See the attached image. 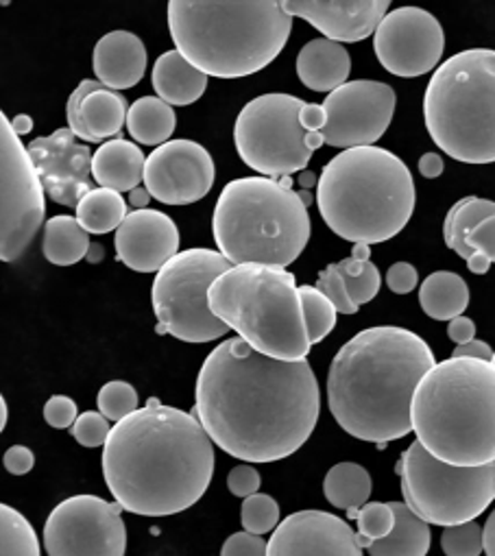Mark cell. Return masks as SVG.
I'll use <instances>...</instances> for the list:
<instances>
[{"label":"cell","mask_w":495,"mask_h":556,"mask_svg":"<svg viewBox=\"0 0 495 556\" xmlns=\"http://www.w3.org/2000/svg\"><path fill=\"white\" fill-rule=\"evenodd\" d=\"M194 413L212 443L246 463L295 454L315 432L321 391L308 361L287 363L240 337L223 341L201 365Z\"/></svg>","instance_id":"cell-1"},{"label":"cell","mask_w":495,"mask_h":556,"mask_svg":"<svg viewBox=\"0 0 495 556\" xmlns=\"http://www.w3.org/2000/svg\"><path fill=\"white\" fill-rule=\"evenodd\" d=\"M214 473V443L201 421L151 400L118 421L103 445V478L134 515L166 517L196 504Z\"/></svg>","instance_id":"cell-2"},{"label":"cell","mask_w":495,"mask_h":556,"mask_svg":"<svg viewBox=\"0 0 495 556\" xmlns=\"http://www.w3.org/2000/svg\"><path fill=\"white\" fill-rule=\"evenodd\" d=\"M434 365L428 343L410 330H363L330 365V413L354 439L378 445L404 439L412 430L415 391Z\"/></svg>","instance_id":"cell-3"},{"label":"cell","mask_w":495,"mask_h":556,"mask_svg":"<svg viewBox=\"0 0 495 556\" xmlns=\"http://www.w3.org/2000/svg\"><path fill=\"white\" fill-rule=\"evenodd\" d=\"M168 29L177 51L196 71L240 79L278 60L291 38L293 16L282 0H170Z\"/></svg>","instance_id":"cell-4"},{"label":"cell","mask_w":495,"mask_h":556,"mask_svg":"<svg viewBox=\"0 0 495 556\" xmlns=\"http://www.w3.org/2000/svg\"><path fill=\"white\" fill-rule=\"evenodd\" d=\"M412 432L447 465L495 463V363L475 358L436 363L415 391Z\"/></svg>","instance_id":"cell-5"},{"label":"cell","mask_w":495,"mask_h":556,"mask_svg":"<svg viewBox=\"0 0 495 556\" xmlns=\"http://www.w3.org/2000/svg\"><path fill=\"white\" fill-rule=\"evenodd\" d=\"M415 201L408 166L380 147L341 151L323 166L317 184L321 218L354 244L395 238L408 225Z\"/></svg>","instance_id":"cell-6"},{"label":"cell","mask_w":495,"mask_h":556,"mask_svg":"<svg viewBox=\"0 0 495 556\" xmlns=\"http://www.w3.org/2000/svg\"><path fill=\"white\" fill-rule=\"evenodd\" d=\"M218 251L233 264L287 268L310 240V214L293 179L240 177L229 181L212 214Z\"/></svg>","instance_id":"cell-7"},{"label":"cell","mask_w":495,"mask_h":556,"mask_svg":"<svg viewBox=\"0 0 495 556\" xmlns=\"http://www.w3.org/2000/svg\"><path fill=\"white\" fill-rule=\"evenodd\" d=\"M212 313L256 352L300 363L310 354V337L295 275L280 266L238 264L210 289Z\"/></svg>","instance_id":"cell-8"},{"label":"cell","mask_w":495,"mask_h":556,"mask_svg":"<svg viewBox=\"0 0 495 556\" xmlns=\"http://www.w3.org/2000/svg\"><path fill=\"white\" fill-rule=\"evenodd\" d=\"M434 144L456 162H495V51L469 49L445 60L423 97Z\"/></svg>","instance_id":"cell-9"},{"label":"cell","mask_w":495,"mask_h":556,"mask_svg":"<svg viewBox=\"0 0 495 556\" xmlns=\"http://www.w3.org/2000/svg\"><path fill=\"white\" fill-rule=\"evenodd\" d=\"M406 506L434 526H460L480 517L495 500V463L454 467L434 458L419 441L397 463Z\"/></svg>","instance_id":"cell-10"},{"label":"cell","mask_w":495,"mask_h":556,"mask_svg":"<svg viewBox=\"0 0 495 556\" xmlns=\"http://www.w3.org/2000/svg\"><path fill=\"white\" fill-rule=\"evenodd\" d=\"M306 103L293 94H263L246 103L233 125L240 160L263 177L284 179L306 170L326 144L321 131H306L300 114Z\"/></svg>","instance_id":"cell-11"},{"label":"cell","mask_w":495,"mask_h":556,"mask_svg":"<svg viewBox=\"0 0 495 556\" xmlns=\"http://www.w3.org/2000/svg\"><path fill=\"white\" fill-rule=\"evenodd\" d=\"M233 264L214 249L179 251L155 275L151 289L157 332L183 343H210L229 328L210 308V289Z\"/></svg>","instance_id":"cell-12"},{"label":"cell","mask_w":495,"mask_h":556,"mask_svg":"<svg viewBox=\"0 0 495 556\" xmlns=\"http://www.w3.org/2000/svg\"><path fill=\"white\" fill-rule=\"evenodd\" d=\"M45 184L29 149L0 114V260L16 262L45 225Z\"/></svg>","instance_id":"cell-13"},{"label":"cell","mask_w":495,"mask_h":556,"mask_svg":"<svg viewBox=\"0 0 495 556\" xmlns=\"http://www.w3.org/2000/svg\"><path fill=\"white\" fill-rule=\"evenodd\" d=\"M123 506L97 495H75L58 504L45 526L49 556H125Z\"/></svg>","instance_id":"cell-14"},{"label":"cell","mask_w":495,"mask_h":556,"mask_svg":"<svg viewBox=\"0 0 495 556\" xmlns=\"http://www.w3.org/2000/svg\"><path fill=\"white\" fill-rule=\"evenodd\" d=\"M395 90L382 81H347L323 101L328 123L321 129L326 144L337 149L376 147L395 114Z\"/></svg>","instance_id":"cell-15"},{"label":"cell","mask_w":495,"mask_h":556,"mask_svg":"<svg viewBox=\"0 0 495 556\" xmlns=\"http://www.w3.org/2000/svg\"><path fill=\"white\" fill-rule=\"evenodd\" d=\"M373 51L386 73L412 79L439 66L445 51V34L430 12L397 8L380 23L373 36Z\"/></svg>","instance_id":"cell-16"},{"label":"cell","mask_w":495,"mask_h":556,"mask_svg":"<svg viewBox=\"0 0 495 556\" xmlns=\"http://www.w3.org/2000/svg\"><path fill=\"white\" fill-rule=\"evenodd\" d=\"M214 184V160L192 140H170L157 147L144 166V188L166 205L201 201Z\"/></svg>","instance_id":"cell-17"},{"label":"cell","mask_w":495,"mask_h":556,"mask_svg":"<svg viewBox=\"0 0 495 556\" xmlns=\"http://www.w3.org/2000/svg\"><path fill=\"white\" fill-rule=\"evenodd\" d=\"M27 149L47 194L55 203L77 210L79 201L94 190V153L88 144H81L68 127L31 140Z\"/></svg>","instance_id":"cell-18"},{"label":"cell","mask_w":495,"mask_h":556,"mask_svg":"<svg viewBox=\"0 0 495 556\" xmlns=\"http://www.w3.org/2000/svg\"><path fill=\"white\" fill-rule=\"evenodd\" d=\"M267 556H363L352 526L326 510H300L276 528Z\"/></svg>","instance_id":"cell-19"},{"label":"cell","mask_w":495,"mask_h":556,"mask_svg":"<svg viewBox=\"0 0 495 556\" xmlns=\"http://www.w3.org/2000/svg\"><path fill=\"white\" fill-rule=\"evenodd\" d=\"M293 18L310 23L326 40L363 42L376 36L389 14V0H282Z\"/></svg>","instance_id":"cell-20"},{"label":"cell","mask_w":495,"mask_h":556,"mask_svg":"<svg viewBox=\"0 0 495 556\" xmlns=\"http://www.w3.org/2000/svg\"><path fill=\"white\" fill-rule=\"evenodd\" d=\"M179 253V229L160 210H134L116 229V257L138 273H160Z\"/></svg>","instance_id":"cell-21"},{"label":"cell","mask_w":495,"mask_h":556,"mask_svg":"<svg viewBox=\"0 0 495 556\" xmlns=\"http://www.w3.org/2000/svg\"><path fill=\"white\" fill-rule=\"evenodd\" d=\"M92 71L110 90L134 88L147 73V49L131 31L105 34L94 47Z\"/></svg>","instance_id":"cell-22"},{"label":"cell","mask_w":495,"mask_h":556,"mask_svg":"<svg viewBox=\"0 0 495 556\" xmlns=\"http://www.w3.org/2000/svg\"><path fill=\"white\" fill-rule=\"evenodd\" d=\"M352 58L339 42L319 38L308 42L297 55V77L313 92L332 94L347 84Z\"/></svg>","instance_id":"cell-23"},{"label":"cell","mask_w":495,"mask_h":556,"mask_svg":"<svg viewBox=\"0 0 495 556\" xmlns=\"http://www.w3.org/2000/svg\"><path fill=\"white\" fill-rule=\"evenodd\" d=\"M147 157L131 140L116 138L97 149L92 157V177L101 188L131 192L144 181Z\"/></svg>","instance_id":"cell-24"},{"label":"cell","mask_w":495,"mask_h":556,"mask_svg":"<svg viewBox=\"0 0 495 556\" xmlns=\"http://www.w3.org/2000/svg\"><path fill=\"white\" fill-rule=\"evenodd\" d=\"M153 88L162 101L173 105L196 103L205 88L207 75L196 71L179 51H168L157 58L153 66Z\"/></svg>","instance_id":"cell-25"},{"label":"cell","mask_w":495,"mask_h":556,"mask_svg":"<svg viewBox=\"0 0 495 556\" xmlns=\"http://www.w3.org/2000/svg\"><path fill=\"white\" fill-rule=\"evenodd\" d=\"M421 311L434 321L462 317L469 306V287L458 273L436 270L428 275L419 289Z\"/></svg>","instance_id":"cell-26"},{"label":"cell","mask_w":495,"mask_h":556,"mask_svg":"<svg viewBox=\"0 0 495 556\" xmlns=\"http://www.w3.org/2000/svg\"><path fill=\"white\" fill-rule=\"evenodd\" d=\"M395 510V528L386 539L371 543L369 556H426L430 549V526L415 515L406 502H391Z\"/></svg>","instance_id":"cell-27"},{"label":"cell","mask_w":495,"mask_h":556,"mask_svg":"<svg viewBox=\"0 0 495 556\" xmlns=\"http://www.w3.org/2000/svg\"><path fill=\"white\" fill-rule=\"evenodd\" d=\"M129 105L127 99L110 88H101L81 105V125L86 131V142H103L107 138H118L127 125Z\"/></svg>","instance_id":"cell-28"},{"label":"cell","mask_w":495,"mask_h":556,"mask_svg":"<svg viewBox=\"0 0 495 556\" xmlns=\"http://www.w3.org/2000/svg\"><path fill=\"white\" fill-rule=\"evenodd\" d=\"M175 125H177V116L173 108L160 97H142L134 101L127 114L129 136L136 142L149 144L155 149L170 142L168 138L173 136Z\"/></svg>","instance_id":"cell-29"},{"label":"cell","mask_w":495,"mask_h":556,"mask_svg":"<svg viewBox=\"0 0 495 556\" xmlns=\"http://www.w3.org/2000/svg\"><path fill=\"white\" fill-rule=\"evenodd\" d=\"M90 233L75 216H53L45 225L42 253L55 266H71L88 257Z\"/></svg>","instance_id":"cell-30"},{"label":"cell","mask_w":495,"mask_h":556,"mask_svg":"<svg viewBox=\"0 0 495 556\" xmlns=\"http://www.w3.org/2000/svg\"><path fill=\"white\" fill-rule=\"evenodd\" d=\"M326 500L347 513L360 510L371 495V476L358 463L334 465L323 480Z\"/></svg>","instance_id":"cell-31"},{"label":"cell","mask_w":495,"mask_h":556,"mask_svg":"<svg viewBox=\"0 0 495 556\" xmlns=\"http://www.w3.org/2000/svg\"><path fill=\"white\" fill-rule=\"evenodd\" d=\"M495 216V201L480 197H465L454 203L443 223V240L445 244L458 253L462 260L471 257V249L467 247V233L478 227L482 220Z\"/></svg>","instance_id":"cell-32"},{"label":"cell","mask_w":495,"mask_h":556,"mask_svg":"<svg viewBox=\"0 0 495 556\" xmlns=\"http://www.w3.org/2000/svg\"><path fill=\"white\" fill-rule=\"evenodd\" d=\"M127 201L110 188L90 190L77 205V220L88 233H110L127 218Z\"/></svg>","instance_id":"cell-33"},{"label":"cell","mask_w":495,"mask_h":556,"mask_svg":"<svg viewBox=\"0 0 495 556\" xmlns=\"http://www.w3.org/2000/svg\"><path fill=\"white\" fill-rule=\"evenodd\" d=\"M0 556H40L31 521L10 504L0 506Z\"/></svg>","instance_id":"cell-34"},{"label":"cell","mask_w":495,"mask_h":556,"mask_svg":"<svg viewBox=\"0 0 495 556\" xmlns=\"http://www.w3.org/2000/svg\"><path fill=\"white\" fill-rule=\"evenodd\" d=\"M337 266L343 275L352 302L358 308L363 304H369L380 293L382 277H380L378 266L371 260H356L350 255L347 260H341Z\"/></svg>","instance_id":"cell-35"},{"label":"cell","mask_w":495,"mask_h":556,"mask_svg":"<svg viewBox=\"0 0 495 556\" xmlns=\"http://www.w3.org/2000/svg\"><path fill=\"white\" fill-rule=\"evenodd\" d=\"M302 304H304V317L308 326L310 343H321L337 326V308L334 304L317 289V287H300Z\"/></svg>","instance_id":"cell-36"},{"label":"cell","mask_w":495,"mask_h":556,"mask_svg":"<svg viewBox=\"0 0 495 556\" xmlns=\"http://www.w3.org/2000/svg\"><path fill=\"white\" fill-rule=\"evenodd\" d=\"M347 515L358 521V543L363 547L386 539L395 528V510L386 502H369L360 510Z\"/></svg>","instance_id":"cell-37"},{"label":"cell","mask_w":495,"mask_h":556,"mask_svg":"<svg viewBox=\"0 0 495 556\" xmlns=\"http://www.w3.org/2000/svg\"><path fill=\"white\" fill-rule=\"evenodd\" d=\"M240 519L244 532L263 536L280 526V504L267 493H256L242 502Z\"/></svg>","instance_id":"cell-38"},{"label":"cell","mask_w":495,"mask_h":556,"mask_svg":"<svg viewBox=\"0 0 495 556\" xmlns=\"http://www.w3.org/2000/svg\"><path fill=\"white\" fill-rule=\"evenodd\" d=\"M138 410V391L123 380L107 382L99 391V413L118 424Z\"/></svg>","instance_id":"cell-39"},{"label":"cell","mask_w":495,"mask_h":556,"mask_svg":"<svg viewBox=\"0 0 495 556\" xmlns=\"http://www.w3.org/2000/svg\"><path fill=\"white\" fill-rule=\"evenodd\" d=\"M441 547L445 556H480L484 552L482 528L475 521L447 526L441 534Z\"/></svg>","instance_id":"cell-40"},{"label":"cell","mask_w":495,"mask_h":556,"mask_svg":"<svg viewBox=\"0 0 495 556\" xmlns=\"http://www.w3.org/2000/svg\"><path fill=\"white\" fill-rule=\"evenodd\" d=\"M317 289L334 304L337 313H341V315H356L358 313V306L352 302L350 291L345 287V280H343V275H341L337 264H330V266H326V270L319 273Z\"/></svg>","instance_id":"cell-41"},{"label":"cell","mask_w":495,"mask_h":556,"mask_svg":"<svg viewBox=\"0 0 495 556\" xmlns=\"http://www.w3.org/2000/svg\"><path fill=\"white\" fill-rule=\"evenodd\" d=\"M110 419L103 417L97 410H88L79 415V419L73 426V437L84 447H101L110 439Z\"/></svg>","instance_id":"cell-42"},{"label":"cell","mask_w":495,"mask_h":556,"mask_svg":"<svg viewBox=\"0 0 495 556\" xmlns=\"http://www.w3.org/2000/svg\"><path fill=\"white\" fill-rule=\"evenodd\" d=\"M105 88L101 81H94V79H84L75 92L71 94L68 103H66V116H68V129L79 138V140H86V131H84V125H81V105L84 101L88 99V94L97 92Z\"/></svg>","instance_id":"cell-43"},{"label":"cell","mask_w":495,"mask_h":556,"mask_svg":"<svg viewBox=\"0 0 495 556\" xmlns=\"http://www.w3.org/2000/svg\"><path fill=\"white\" fill-rule=\"evenodd\" d=\"M269 543L261 534L236 532L231 534L220 549V556H267Z\"/></svg>","instance_id":"cell-44"},{"label":"cell","mask_w":495,"mask_h":556,"mask_svg":"<svg viewBox=\"0 0 495 556\" xmlns=\"http://www.w3.org/2000/svg\"><path fill=\"white\" fill-rule=\"evenodd\" d=\"M261 484H263V478H261L258 469H254V465H236L227 476L229 493L236 497H242V500L256 495Z\"/></svg>","instance_id":"cell-45"},{"label":"cell","mask_w":495,"mask_h":556,"mask_svg":"<svg viewBox=\"0 0 495 556\" xmlns=\"http://www.w3.org/2000/svg\"><path fill=\"white\" fill-rule=\"evenodd\" d=\"M45 419L51 428H58V430H66V428L75 426V421L79 419L75 400H71L68 395H53L45 404Z\"/></svg>","instance_id":"cell-46"},{"label":"cell","mask_w":495,"mask_h":556,"mask_svg":"<svg viewBox=\"0 0 495 556\" xmlns=\"http://www.w3.org/2000/svg\"><path fill=\"white\" fill-rule=\"evenodd\" d=\"M419 282V273L412 264L408 262H397L386 270V287L395 293V295H406L410 291L417 289Z\"/></svg>","instance_id":"cell-47"},{"label":"cell","mask_w":495,"mask_h":556,"mask_svg":"<svg viewBox=\"0 0 495 556\" xmlns=\"http://www.w3.org/2000/svg\"><path fill=\"white\" fill-rule=\"evenodd\" d=\"M467 247L471 251H482L491 262H495V216L482 220L467 233Z\"/></svg>","instance_id":"cell-48"},{"label":"cell","mask_w":495,"mask_h":556,"mask_svg":"<svg viewBox=\"0 0 495 556\" xmlns=\"http://www.w3.org/2000/svg\"><path fill=\"white\" fill-rule=\"evenodd\" d=\"M3 463H5V469H8L10 473H14V476H25V473H29V471L34 469L36 456H34V452H31L29 447H25V445H14V447H10V450L5 452Z\"/></svg>","instance_id":"cell-49"},{"label":"cell","mask_w":495,"mask_h":556,"mask_svg":"<svg viewBox=\"0 0 495 556\" xmlns=\"http://www.w3.org/2000/svg\"><path fill=\"white\" fill-rule=\"evenodd\" d=\"M452 358H475V361L493 363L495 352L488 348V343L473 339V341H469V343H465V345H456Z\"/></svg>","instance_id":"cell-50"},{"label":"cell","mask_w":495,"mask_h":556,"mask_svg":"<svg viewBox=\"0 0 495 556\" xmlns=\"http://www.w3.org/2000/svg\"><path fill=\"white\" fill-rule=\"evenodd\" d=\"M447 337L456 345H465L475 339V324L469 317H456L447 326Z\"/></svg>","instance_id":"cell-51"},{"label":"cell","mask_w":495,"mask_h":556,"mask_svg":"<svg viewBox=\"0 0 495 556\" xmlns=\"http://www.w3.org/2000/svg\"><path fill=\"white\" fill-rule=\"evenodd\" d=\"M300 121L304 125L306 131H321L328 123V114H326V108L323 105H317V103H306L302 108V114H300Z\"/></svg>","instance_id":"cell-52"},{"label":"cell","mask_w":495,"mask_h":556,"mask_svg":"<svg viewBox=\"0 0 495 556\" xmlns=\"http://www.w3.org/2000/svg\"><path fill=\"white\" fill-rule=\"evenodd\" d=\"M419 173L426 179H436L443 173V157L439 153H426L419 160Z\"/></svg>","instance_id":"cell-53"},{"label":"cell","mask_w":495,"mask_h":556,"mask_svg":"<svg viewBox=\"0 0 495 556\" xmlns=\"http://www.w3.org/2000/svg\"><path fill=\"white\" fill-rule=\"evenodd\" d=\"M482 539H484V554L495 556V510L488 515L482 528Z\"/></svg>","instance_id":"cell-54"},{"label":"cell","mask_w":495,"mask_h":556,"mask_svg":"<svg viewBox=\"0 0 495 556\" xmlns=\"http://www.w3.org/2000/svg\"><path fill=\"white\" fill-rule=\"evenodd\" d=\"M491 260L482 253V251H473L471 257L467 260V268L473 273V275H484L488 268H491Z\"/></svg>","instance_id":"cell-55"},{"label":"cell","mask_w":495,"mask_h":556,"mask_svg":"<svg viewBox=\"0 0 495 556\" xmlns=\"http://www.w3.org/2000/svg\"><path fill=\"white\" fill-rule=\"evenodd\" d=\"M149 199H153V197H151V192H149L147 188H142V186L129 192V203H131V207H138V210H147V205H149Z\"/></svg>","instance_id":"cell-56"},{"label":"cell","mask_w":495,"mask_h":556,"mask_svg":"<svg viewBox=\"0 0 495 556\" xmlns=\"http://www.w3.org/2000/svg\"><path fill=\"white\" fill-rule=\"evenodd\" d=\"M12 127H14V131H16L18 136H27V134L34 129V121H31V116H27V114H18V116L12 121Z\"/></svg>","instance_id":"cell-57"},{"label":"cell","mask_w":495,"mask_h":556,"mask_svg":"<svg viewBox=\"0 0 495 556\" xmlns=\"http://www.w3.org/2000/svg\"><path fill=\"white\" fill-rule=\"evenodd\" d=\"M103 255H105V249H103V244H94L92 242V247H90V251H88V262H92V264H97V262H101L103 260Z\"/></svg>","instance_id":"cell-58"},{"label":"cell","mask_w":495,"mask_h":556,"mask_svg":"<svg viewBox=\"0 0 495 556\" xmlns=\"http://www.w3.org/2000/svg\"><path fill=\"white\" fill-rule=\"evenodd\" d=\"M352 257L356 260H371V247L369 244H354V251H352Z\"/></svg>","instance_id":"cell-59"},{"label":"cell","mask_w":495,"mask_h":556,"mask_svg":"<svg viewBox=\"0 0 495 556\" xmlns=\"http://www.w3.org/2000/svg\"><path fill=\"white\" fill-rule=\"evenodd\" d=\"M5 426H8V400L0 397V428L5 430Z\"/></svg>","instance_id":"cell-60"},{"label":"cell","mask_w":495,"mask_h":556,"mask_svg":"<svg viewBox=\"0 0 495 556\" xmlns=\"http://www.w3.org/2000/svg\"><path fill=\"white\" fill-rule=\"evenodd\" d=\"M315 181L319 184V179H315V175H313V173H302V177H300V184L304 186V190H306V188H310Z\"/></svg>","instance_id":"cell-61"},{"label":"cell","mask_w":495,"mask_h":556,"mask_svg":"<svg viewBox=\"0 0 495 556\" xmlns=\"http://www.w3.org/2000/svg\"><path fill=\"white\" fill-rule=\"evenodd\" d=\"M493 363H495V358H493Z\"/></svg>","instance_id":"cell-62"}]
</instances>
